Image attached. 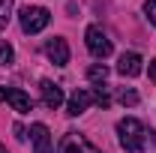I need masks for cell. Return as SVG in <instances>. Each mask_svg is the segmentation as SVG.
<instances>
[{
    "label": "cell",
    "mask_w": 156,
    "mask_h": 153,
    "mask_svg": "<svg viewBox=\"0 0 156 153\" xmlns=\"http://www.w3.org/2000/svg\"><path fill=\"white\" fill-rule=\"evenodd\" d=\"M117 135H120V147L126 153H141L144 144H147V129L141 126V120H135V117L117 120Z\"/></svg>",
    "instance_id": "1"
},
{
    "label": "cell",
    "mask_w": 156,
    "mask_h": 153,
    "mask_svg": "<svg viewBox=\"0 0 156 153\" xmlns=\"http://www.w3.org/2000/svg\"><path fill=\"white\" fill-rule=\"evenodd\" d=\"M48 21H51V12L45 6H24L18 12V24L24 33H42L48 27Z\"/></svg>",
    "instance_id": "2"
},
{
    "label": "cell",
    "mask_w": 156,
    "mask_h": 153,
    "mask_svg": "<svg viewBox=\"0 0 156 153\" xmlns=\"http://www.w3.org/2000/svg\"><path fill=\"white\" fill-rule=\"evenodd\" d=\"M87 51L93 54V57H99V60H105L108 54H111V39L102 33V27H96V24H90L87 27Z\"/></svg>",
    "instance_id": "3"
},
{
    "label": "cell",
    "mask_w": 156,
    "mask_h": 153,
    "mask_svg": "<svg viewBox=\"0 0 156 153\" xmlns=\"http://www.w3.org/2000/svg\"><path fill=\"white\" fill-rule=\"evenodd\" d=\"M9 102L18 114H27L30 108H33V102H30V96L24 93V90H18V87H0V102Z\"/></svg>",
    "instance_id": "4"
},
{
    "label": "cell",
    "mask_w": 156,
    "mask_h": 153,
    "mask_svg": "<svg viewBox=\"0 0 156 153\" xmlns=\"http://www.w3.org/2000/svg\"><path fill=\"white\" fill-rule=\"evenodd\" d=\"M45 54H48V60L54 63V66H66L69 63V45H66V39L63 36H54L45 42Z\"/></svg>",
    "instance_id": "5"
},
{
    "label": "cell",
    "mask_w": 156,
    "mask_h": 153,
    "mask_svg": "<svg viewBox=\"0 0 156 153\" xmlns=\"http://www.w3.org/2000/svg\"><path fill=\"white\" fill-rule=\"evenodd\" d=\"M39 93H42V105H45V108H60V105H63V90H60V84L48 81V78L39 81Z\"/></svg>",
    "instance_id": "6"
},
{
    "label": "cell",
    "mask_w": 156,
    "mask_h": 153,
    "mask_svg": "<svg viewBox=\"0 0 156 153\" xmlns=\"http://www.w3.org/2000/svg\"><path fill=\"white\" fill-rule=\"evenodd\" d=\"M57 153H99L93 144H87L78 132H66L63 141H60V150Z\"/></svg>",
    "instance_id": "7"
},
{
    "label": "cell",
    "mask_w": 156,
    "mask_h": 153,
    "mask_svg": "<svg viewBox=\"0 0 156 153\" xmlns=\"http://www.w3.org/2000/svg\"><path fill=\"white\" fill-rule=\"evenodd\" d=\"M30 141H33V153H51V132L45 123H33L30 126Z\"/></svg>",
    "instance_id": "8"
},
{
    "label": "cell",
    "mask_w": 156,
    "mask_h": 153,
    "mask_svg": "<svg viewBox=\"0 0 156 153\" xmlns=\"http://www.w3.org/2000/svg\"><path fill=\"white\" fill-rule=\"evenodd\" d=\"M90 102H93V90L81 87V90H75V93H72L69 105H66V114H69V117H78V114H84Z\"/></svg>",
    "instance_id": "9"
},
{
    "label": "cell",
    "mask_w": 156,
    "mask_h": 153,
    "mask_svg": "<svg viewBox=\"0 0 156 153\" xmlns=\"http://www.w3.org/2000/svg\"><path fill=\"white\" fill-rule=\"evenodd\" d=\"M141 57H138L135 51H126L123 57H120V63H117V72L120 75H126V78H135V75H141Z\"/></svg>",
    "instance_id": "10"
},
{
    "label": "cell",
    "mask_w": 156,
    "mask_h": 153,
    "mask_svg": "<svg viewBox=\"0 0 156 153\" xmlns=\"http://www.w3.org/2000/svg\"><path fill=\"white\" fill-rule=\"evenodd\" d=\"M87 78H90L93 84H102V81L108 78V66H102V63H93V66L87 69Z\"/></svg>",
    "instance_id": "11"
},
{
    "label": "cell",
    "mask_w": 156,
    "mask_h": 153,
    "mask_svg": "<svg viewBox=\"0 0 156 153\" xmlns=\"http://www.w3.org/2000/svg\"><path fill=\"white\" fill-rule=\"evenodd\" d=\"M15 63V51L9 42H0V66H12Z\"/></svg>",
    "instance_id": "12"
},
{
    "label": "cell",
    "mask_w": 156,
    "mask_h": 153,
    "mask_svg": "<svg viewBox=\"0 0 156 153\" xmlns=\"http://www.w3.org/2000/svg\"><path fill=\"white\" fill-rule=\"evenodd\" d=\"M9 18H12V0H0V30L9 24Z\"/></svg>",
    "instance_id": "13"
},
{
    "label": "cell",
    "mask_w": 156,
    "mask_h": 153,
    "mask_svg": "<svg viewBox=\"0 0 156 153\" xmlns=\"http://www.w3.org/2000/svg\"><path fill=\"white\" fill-rule=\"evenodd\" d=\"M93 102H96L99 108H108V105H111V96H108L105 90H102V84H99L96 90H93Z\"/></svg>",
    "instance_id": "14"
},
{
    "label": "cell",
    "mask_w": 156,
    "mask_h": 153,
    "mask_svg": "<svg viewBox=\"0 0 156 153\" xmlns=\"http://www.w3.org/2000/svg\"><path fill=\"white\" fill-rule=\"evenodd\" d=\"M120 102H123V105H138V93L132 87H123V90H120Z\"/></svg>",
    "instance_id": "15"
},
{
    "label": "cell",
    "mask_w": 156,
    "mask_h": 153,
    "mask_svg": "<svg viewBox=\"0 0 156 153\" xmlns=\"http://www.w3.org/2000/svg\"><path fill=\"white\" fill-rule=\"evenodd\" d=\"M144 15H147L150 24H156V0H147V3H144Z\"/></svg>",
    "instance_id": "16"
},
{
    "label": "cell",
    "mask_w": 156,
    "mask_h": 153,
    "mask_svg": "<svg viewBox=\"0 0 156 153\" xmlns=\"http://www.w3.org/2000/svg\"><path fill=\"white\" fill-rule=\"evenodd\" d=\"M147 75H150V81H156V57L150 60V66H147Z\"/></svg>",
    "instance_id": "17"
},
{
    "label": "cell",
    "mask_w": 156,
    "mask_h": 153,
    "mask_svg": "<svg viewBox=\"0 0 156 153\" xmlns=\"http://www.w3.org/2000/svg\"><path fill=\"white\" fill-rule=\"evenodd\" d=\"M15 138H18V141H24V138H27V135H24V126H18V123H15Z\"/></svg>",
    "instance_id": "18"
},
{
    "label": "cell",
    "mask_w": 156,
    "mask_h": 153,
    "mask_svg": "<svg viewBox=\"0 0 156 153\" xmlns=\"http://www.w3.org/2000/svg\"><path fill=\"white\" fill-rule=\"evenodd\" d=\"M0 153H6V147H3V144H0Z\"/></svg>",
    "instance_id": "19"
}]
</instances>
